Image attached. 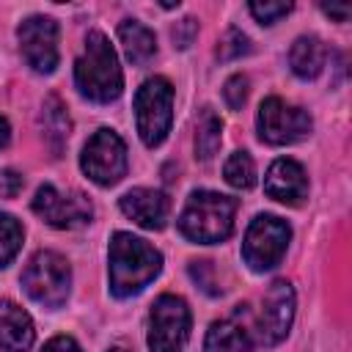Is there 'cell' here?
<instances>
[{
  "label": "cell",
  "instance_id": "obj_1",
  "mask_svg": "<svg viewBox=\"0 0 352 352\" xmlns=\"http://www.w3.org/2000/svg\"><path fill=\"white\" fill-rule=\"evenodd\" d=\"M107 261H110V292L121 300L143 292L162 270V253L129 231L113 234Z\"/></svg>",
  "mask_w": 352,
  "mask_h": 352
},
{
  "label": "cell",
  "instance_id": "obj_2",
  "mask_svg": "<svg viewBox=\"0 0 352 352\" xmlns=\"http://www.w3.org/2000/svg\"><path fill=\"white\" fill-rule=\"evenodd\" d=\"M74 85L85 99L99 104H107L121 96L124 74L118 66V55L102 30H91L85 36L82 55L74 63Z\"/></svg>",
  "mask_w": 352,
  "mask_h": 352
},
{
  "label": "cell",
  "instance_id": "obj_3",
  "mask_svg": "<svg viewBox=\"0 0 352 352\" xmlns=\"http://www.w3.org/2000/svg\"><path fill=\"white\" fill-rule=\"evenodd\" d=\"M234 214H236V198L212 190H195L179 214V231L190 242L214 245L231 236Z\"/></svg>",
  "mask_w": 352,
  "mask_h": 352
},
{
  "label": "cell",
  "instance_id": "obj_4",
  "mask_svg": "<svg viewBox=\"0 0 352 352\" xmlns=\"http://www.w3.org/2000/svg\"><path fill=\"white\" fill-rule=\"evenodd\" d=\"M19 280H22L25 294L33 302H38L44 308H60L72 289V267L60 253L38 250L25 264Z\"/></svg>",
  "mask_w": 352,
  "mask_h": 352
},
{
  "label": "cell",
  "instance_id": "obj_5",
  "mask_svg": "<svg viewBox=\"0 0 352 352\" xmlns=\"http://www.w3.org/2000/svg\"><path fill=\"white\" fill-rule=\"evenodd\" d=\"M135 121H138V135L148 148L165 140L173 121V85L165 77H148L138 88Z\"/></svg>",
  "mask_w": 352,
  "mask_h": 352
},
{
  "label": "cell",
  "instance_id": "obj_6",
  "mask_svg": "<svg viewBox=\"0 0 352 352\" xmlns=\"http://www.w3.org/2000/svg\"><path fill=\"white\" fill-rule=\"evenodd\" d=\"M289 239H292V228L286 220L275 214H258L245 231L242 258L253 272H267L280 264Z\"/></svg>",
  "mask_w": 352,
  "mask_h": 352
},
{
  "label": "cell",
  "instance_id": "obj_7",
  "mask_svg": "<svg viewBox=\"0 0 352 352\" xmlns=\"http://www.w3.org/2000/svg\"><path fill=\"white\" fill-rule=\"evenodd\" d=\"M190 338V308L176 294H160L148 314V349L184 352Z\"/></svg>",
  "mask_w": 352,
  "mask_h": 352
},
{
  "label": "cell",
  "instance_id": "obj_8",
  "mask_svg": "<svg viewBox=\"0 0 352 352\" xmlns=\"http://www.w3.org/2000/svg\"><path fill=\"white\" fill-rule=\"evenodd\" d=\"M33 212L52 228L72 231L82 228L94 217V204L80 190H58L55 184H41L33 198Z\"/></svg>",
  "mask_w": 352,
  "mask_h": 352
},
{
  "label": "cell",
  "instance_id": "obj_9",
  "mask_svg": "<svg viewBox=\"0 0 352 352\" xmlns=\"http://www.w3.org/2000/svg\"><path fill=\"white\" fill-rule=\"evenodd\" d=\"M80 168L99 187H110V184L121 182L126 173L124 140L113 129H96L80 154Z\"/></svg>",
  "mask_w": 352,
  "mask_h": 352
},
{
  "label": "cell",
  "instance_id": "obj_10",
  "mask_svg": "<svg viewBox=\"0 0 352 352\" xmlns=\"http://www.w3.org/2000/svg\"><path fill=\"white\" fill-rule=\"evenodd\" d=\"M256 126H258V138L270 146H289L297 143L302 138L311 135V116L300 107L286 104L278 96H270L258 104V116H256Z\"/></svg>",
  "mask_w": 352,
  "mask_h": 352
},
{
  "label": "cell",
  "instance_id": "obj_11",
  "mask_svg": "<svg viewBox=\"0 0 352 352\" xmlns=\"http://www.w3.org/2000/svg\"><path fill=\"white\" fill-rule=\"evenodd\" d=\"M19 50L25 63L38 72V74H50L58 66V22L52 16H28L19 28Z\"/></svg>",
  "mask_w": 352,
  "mask_h": 352
},
{
  "label": "cell",
  "instance_id": "obj_12",
  "mask_svg": "<svg viewBox=\"0 0 352 352\" xmlns=\"http://www.w3.org/2000/svg\"><path fill=\"white\" fill-rule=\"evenodd\" d=\"M292 319H294V289L289 280H275L264 294V305L258 316V338L267 346L280 344L289 336Z\"/></svg>",
  "mask_w": 352,
  "mask_h": 352
},
{
  "label": "cell",
  "instance_id": "obj_13",
  "mask_svg": "<svg viewBox=\"0 0 352 352\" xmlns=\"http://www.w3.org/2000/svg\"><path fill=\"white\" fill-rule=\"evenodd\" d=\"M118 206L132 223H138L140 228H148V231H160L170 212L168 195L162 190H151V187H135V190L124 192Z\"/></svg>",
  "mask_w": 352,
  "mask_h": 352
},
{
  "label": "cell",
  "instance_id": "obj_14",
  "mask_svg": "<svg viewBox=\"0 0 352 352\" xmlns=\"http://www.w3.org/2000/svg\"><path fill=\"white\" fill-rule=\"evenodd\" d=\"M264 192L289 206L302 204V198L308 195V176H305L302 165L289 157L275 160L264 176Z\"/></svg>",
  "mask_w": 352,
  "mask_h": 352
},
{
  "label": "cell",
  "instance_id": "obj_15",
  "mask_svg": "<svg viewBox=\"0 0 352 352\" xmlns=\"http://www.w3.org/2000/svg\"><path fill=\"white\" fill-rule=\"evenodd\" d=\"M33 338L36 330L28 311L11 300H0V352H28Z\"/></svg>",
  "mask_w": 352,
  "mask_h": 352
},
{
  "label": "cell",
  "instance_id": "obj_16",
  "mask_svg": "<svg viewBox=\"0 0 352 352\" xmlns=\"http://www.w3.org/2000/svg\"><path fill=\"white\" fill-rule=\"evenodd\" d=\"M41 129H44V143L50 146L52 157H60L66 140H69V129H72V121H69V113L63 107V102L50 94L44 99V107H41Z\"/></svg>",
  "mask_w": 352,
  "mask_h": 352
},
{
  "label": "cell",
  "instance_id": "obj_17",
  "mask_svg": "<svg viewBox=\"0 0 352 352\" xmlns=\"http://www.w3.org/2000/svg\"><path fill=\"white\" fill-rule=\"evenodd\" d=\"M118 41H121V47H124V55H126L135 66H143V63L151 60L154 52H157V38H154V33H151L146 25H140L138 19H124V22L118 25Z\"/></svg>",
  "mask_w": 352,
  "mask_h": 352
},
{
  "label": "cell",
  "instance_id": "obj_18",
  "mask_svg": "<svg viewBox=\"0 0 352 352\" xmlns=\"http://www.w3.org/2000/svg\"><path fill=\"white\" fill-rule=\"evenodd\" d=\"M324 58L327 50L316 36H300L289 50V66L302 80H314L324 69Z\"/></svg>",
  "mask_w": 352,
  "mask_h": 352
},
{
  "label": "cell",
  "instance_id": "obj_19",
  "mask_svg": "<svg viewBox=\"0 0 352 352\" xmlns=\"http://www.w3.org/2000/svg\"><path fill=\"white\" fill-rule=\"evenodd\" d=\"M204 346H206V352H253L250 336L231 319L212 322V327L206 330Z\"/></svg>",
  "mask_w": 352,
  "mask_h": 352
},
{
  "label": "cell",
  "instance_id": "obj_20",
  "mask_svg": "<svg viewBox=\"0 0 352 352\" xmlns=\"http://www.w3.org/2000/svg\"><path fill=\"white\" fill-rule=\"evenodd\" d=\"M220 140H223V124L212 107H204L198 116V124H195V157L212 160L220 148Z\"/></svg>",
  "mask_w": 352,
  "mask_h": 352
},
{
  "label": "cell",
  "instance_id": "obj_21",
  "mask_svg": "<svg viewBox=\"0 0 352 352\" xmlns=\"http://www.w3.org/2000/svg\"><path fill=\"white\" fill-rule=\"evenodd\" d=\"M223 176L231 187L236 190H250L256 184V165H253V157L248 151H234L228 160H226V168H223Z\"/></svg>",
  "mask_w": 352,
  "mask_h": 352
},
{
  "label": "cell",
  "instance_id": "obj_22",
  "mask_svg": "<svg viewBox=\"0 0 352 352\" xmlns=\"http://www.w3.org/2000/svg\"><path fill=\"white\" fill-rule=\"evenodd\" d=\"M22 236H25V231H22L19 220L11 214H0V267L11 264V258L19 253Z\"/></svg>",
  "mask_w": 352,
  "mask_h": 352
},
{
  "label": "cell",
  "instance_id": "obj_23",
  "mask_svg": "<svg viewBox=\"0 0 352 352\" xmlns=\"http://www.w3.org/2000/svg\"><path fill=\"white\" fill-rule=\"evenodd\" d=\"M248 11L253 14L256 22L261 25H275L280 16H286L292 11V3H283V0H253L248 6Z\"/></svg>",
  "mask_w": 352,
  "mask_h": 352
},
{
  "label": "cell",
  "instance_id": "obj_24",
  "mask_svg": "<svg viewBox=\"0 0 352 352\" xmlns=\"http://www.w3.org/2000/svg\"><path fill=\"white\" fill-rule=\"evenodd\" d=\"M248 52H250V38H248L242 30L231 28V30L220 38V47H217V58H220V60H234V58H242V55H248Z\"/></svg>",
  "mask_w": 352,
  "mask_h": 352
},
{
  "label": "cell",
  "instance_id": "obj_25",
  "mask_svg": "<svg viewBox=\"0 0 352 352\" xmlns=\"http://www.w3.org/2000/svg\"><path fill=\"white\" fill-rule=\"evenodd\" d=\"M223 99L231 110H239L248 99V77L245 74H231L223 85Z\"/></svg>",
  "mask_w": 352,
  "mask_h": 352
},
{
  "label": "cell",
  "instance_id": "obj_26",
  "mask_svg": "<svg viewBox=\"0 0 352 352\" xmlns=\"http://www.w3.org/2000/svg\"><path fill=\"white\" fill-rule=\"evenodd\" d=\"M170 36H173V41H176V47H179V50H187V47L192 44V38L198 36V22H195L192 16H184L182 22H176V25H173Z\"/></svg>",
  "mask_w": 352,
  "mask_h": 352
},
{
  "label": "cell",
  "instance_id": "obj_27",
  "mask_svg": "<svg viewBox=\"0 0 352 352\" xmlns=\"http://www.w3.org/2000/svg\"><path fill=\"white\" fill-rule=\"evenodd\" d=\"M41 352H82V349H80V344L72 336H55V338H50L44 344Z\"/></svg>",
  "mask_w": 352,
  "mask_h": 352
},
{
  "label": "cell",
  "instance_id": "obj_28",
  "mask_svg": "<svg viewBox=\"0 0 352 352\" xmlns=\"http://www.w3.org/2000/svg\"><path fill=\"white\" fill-rule=\"evenodd\" d=\"M322 11H324L327 16H336L338 22H346V16H349V6H346V3H344V6H333V3H330V6H322Z\"/></svg>",
  "mask_w": 352,
  "mask_h": 352
},
{
  "label": "cell",
  "instance_id": "obj_29",
  "mask_svg": "<svg viewBox=\"0 0 352 352\" xmlns=\"http://www.w3.org/2000/svg\"><path fill=\"white\" fill-rule=\"evenodd\" d=\"M8 140H11V126H8V121L0 116V148H6Z\"/></svg>",
  "mask_w": 352,
  "mask_h": 352
},
{
  "label": "cell",
  "instance_id": "obj_30",
  "mask_svg": "<svg viewBox=\"0 0 352 352\" xmlns=\"http://www.w3.org/2000/svg\"><path fill=\"white\" fill-rule=\"evenodd\" d=\"M107 352H126L124 346H113V349H107Z\"/></svg>",
  "mask_w": 352,
  "mask_h": 352
}]
</instances>
